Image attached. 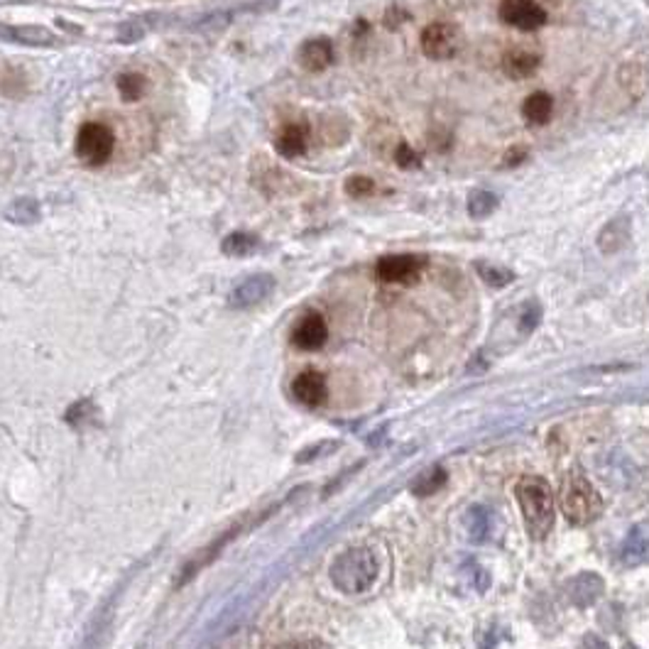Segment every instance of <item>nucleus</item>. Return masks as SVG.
<instances>
[{"mask_svg": "<svg viewBox=\"0 0 649 649\" xmlns=\"http://www.w3.org/2000/svg\"><path fill=\"white\" fill-rule=\"evenodd\" d=\"M488 532V517L483 510H471V534L474 539H481Z\"/></svg>", "mask_w": 649, "mask_h": 649, "instance_id": "31", "label": "nucleus"}, {"mask_svg": "<svg viewBox=\"0 0 649 649\" xmlns=\"http://www.w3.org/2000/svg\"><path fill=\"white\" fill-rule=\"evenodd\" d=\"M497 15L503 23L517 27L522 33H534L546 25V10L534 0H503Z\"/></svg>", "mask_w": 649, "mask_h": 649, "instance_id": "8", "label": "nucleus"}, {"mask_svg": "<svg viewBox=\"0 0 649 649\" xmlns=\"http://www.w3.org/2000/svg\"><path fill=\"white\" fill-rule=\"evenodd\" d=\"M275 5H277L275 0H250V3L235 5V8L214 10V13L199 15L196 20L189 23V27H192V30H201V33H211V30H221L225 25H231L238 15H260V13L273 10Z\"/></svg>", "mask_w": 649, "mask_h": 649, "instance_id": "9", "label": "nucleus"}, {"mask_svg": "<svg viewBox=\"0 0 649 649\" xmlns=\"http://www.w3.org/2000/svg\"><path fill=\"white\" fill-rule=\"evenodd\" d=\"M620 554H623V562L627 566H640V564L649 562V522H642V524L630 529Z\"/></svg>", "mask_w": 649, "mask_h": 649, "instance_id": "19", "label": "nucleus"}, {"mask_svg": "<svg viewBox=\"0 0 649 649\" xmlns=\"http://www.w3.org/2000/svg\"><path fill=\"white\" fill-rule=\"evenodd\" d=\"M603 594V581L594 574H584L571 584V601L578 605H591Z\"/></svg>", "mask_w": 649, "mask_h": 649, "instance_id": "23", "label": "nucleus"}, {"mask_svg": "<svg viewBox=\"0 0 649 649\" xmlns=\"http://www.w3.org/2000/svg\"><path fill=\"white\" fill-rule=\"evenodd\" d=\"M155 25H157V20H147V17H135V20H128V23L121 25V30H118V40L121 42H137L143 40L145 35L153 30Z\"/></svg>", "mask_w": 649, "mask_h": 649, "instance_id": "26", "label": "nucleus"}, {"mask_svg": "<svg viewBox=\"0 0 649 649\" xmlns=\"http://www.w3.org/2000/svg\"><path fill=\"white\" fill-rule=\"evenodd\" d=\"M524 160H527V147L517 145V147H510V150L505 153V157H503V167H517V165Z\"/></svg>", "mask_w": 649, "mask_h": 649, "instance_id": "32", "label": "nucleus"}, {"mask_svg": "<svg viewBox=\"0 0 649 649\" xmlns=\"http://www.w3.org/2000/svg\"><path fill=\"white\" fill-rule=\"evenodd\" d=\"M461 30L451 23H432L426 25L422 33V52L429 59H451L461 49Z\"/></svg>", "mask_w": 649, "mask_h": 649, "instance_id": "7", "label": "nucleus"}, {"mask_svg": "<svg viewBox=\"0 0 649 649\" xmlns=\"http://www.w3.org/2000/svg\"><path fill=\"white\" fill-rule=\"evenodd\" d=\"M5 221L15 225H33L40 221V204L33 196H23L15 199L5 209Z\"/></svg>", "mask_w": 649, "mask_h": 649, "instance_id": "22", "label": "nucleus"}, {"mask_svg": "<svg viewBox=\"0 0 649 649\" xmlns=\"http://www.w3.org/2000/svg\"><path fill=\"white\" fill-rule=\"evenodd\" d=\"M277 649H324V644L316 640H299V642H287V644H280Z\"/></svg>", "mask_w": 649, "mask_h": 649, "instance_id": "34", "label": "nucleus"}, {"mask_svg": "<svg viewBox=\"0 0 649 649\" xmlns=\"http://www.w3.org/2000/svg\"><path fill=\"white\" fill-rule=\"evenodd\" d=\"M76 157L88 167H101L111 160L115 150V135L104 123H84L76 133Z\"/></svg>", "mask_w": 649, "mask_h": 649, "instance_id": "5", "label": "nucleus"}, {"mask_svg": "<svg viewBox=\"0 0 649 649\" xmlns=\"http://www.w3.org/2000/svg\"><path fill=\"white\" fill-rule=\"evenodd\" d=\"M326 338H329V326L316 312L305 314L292 331V344L297 345L299 351H319L321 345L326 344Z\"/></svg>", "mask_w": 649, "mask_h": 649, "instance_id": "12", "label": "nucleus"}, {"mask_svg": "<svg viewBox=\"0 0 649 649\" xmlns=\"http://www.w3.org/2000/svg\"><path fill=\"white\" fill-rule=\"evenodd\" d=\"M380 574L377 554L368 546H353L331 564V581L345 595H361L373 588Z\"/></svg>", "mask_w": 649, "mask_h": 649, "instance_id": "2", "label": "nucleus"}, {"mask_svg": "<svg viewBox=\"0 0 649 649\" xmlns=\"http://www.w3.org/2000/svg\"><path fill=\"white\" fill-rule=\"evenodd\" d=\"M475 270H478L483 280L488 282L490 287H505V285H510V282L514 280V275L510 273V270H505V267H500V265L478 263L475 265Z\"/></svg>", "mask_w": 649, "mask_h": 649, "instance_id": "27", "label": "nucleus"}, {"mask_svg": "<svg viewBox=\"0 0 649 649\" xmlns=\"http://www.w3.org/2000/svg\"><path fill=\"white\" fill-rule=\"evenodd\" d=\"M562 507L571 524L584 527V524L594 522L595 517L603 513V500L601 495H598V490L594 488V483L576 471V474H571L569 478H566V483H564Z\"/></svg>", "mask_w": 649, "mask_h": 649, "instance_id": "4", "label": "nucleus"}, {"mask_svg": "<svg viewBox=\"0 0 649 649\" xmlns=\"http://www.w3.org/2000/svg\"><path fill=\"white\" fill-rule=\"evenodd\" d=\"M426 257L414 255V253H402V255H383L375 265L377 280L387 285H412L419 280V275L424 270Z\"/></svg>", "mask_w": 649, "mask_h": 649, "instance_id": "6", "label": "nucleus"}, {"mask_svg": "<svg viewBox=\"0 0 649 649\" xmlns=\"http://www.w3.org/2000/svg\"><path fill=\"white\" fill-rule=\"evenodd\" d=\"M497 209L495 194L485 192V189H474L468 194V214L474 218H485Z\"/></svg>", "mask_w": 649, "mask_h": 649, "instance_id": "24", "label": "nucleus"}, {"mask_svg": "<svg viewBox=\"0 0 649 649\" xmlns=\"http://www.w3.org/2000/svg\"><path fill=\"white\" fill-rule=\"evenodd\" d=\"M627 649H634V647H627Z\"/></svg>", "mask_w": 649, "mask_h": 649, "instance_id": "35", "label": "nucleus"}, {"mask_svg": "<svg viewBox=\"0 0 649 649\" xmlns=\"http://www.w3.org/2000/svg\"><path fill=\"white\" fill-rule=\"evenodd\" d=\"M603 84H610L608 94H601L613 101V111H623L637 104L649 88V49L630 47V55H617L613 74Z\"/></svg>", "mask_w": 649, "mask_h": 649, "instance_id": "1", "label": "nucleus"}, {"mask_svg": "<svg viewBox=\"0 0 649 649\" xmlns=\"http://www.w3.org/2000/svg\"><path fill=\"white\" fill-rule=\"evenodd\" d=\"M118 91H121L123 101H137V98H143V94L147 91V79H145L143 74H121L118 76Z\"/></svg>", "mask_w": 649, "mask_h": 649, "instance_id": "25", "label": "nucleus"}, {"mask_svg": "<svg viewBox=\"0 0 649 649\" xmlns=\"http://www.w3.org/2000/svg\"><path fill=\"white\" fill-rule=\"evenodd\" d=\"M306 147H309V130L302 123H287V125H282L277 130L275 150L285 160H297V157L306 153Z\"/></svg>", "mask_w": 649, "mask_h": 649, "instance_id": "17", "label": "nucleus"}, {"mask_svg": "<svg viewBox=\"0 0 649 649\" xmlns=\"http://www.w3.org/2000/svg\"><path fill=\"white\" fill-rule=\"evenodd\" d=\"M257 245H260V238H257L255 233L248 231H233L221 241V250H224V255L228 257L253 255Z\"/></svg>", "mask_w": 649, "mask_h": 649, "instance_id": "21", "label": "nucleus"}, {"mask_svg": "<svg viewBox=\"0 0 649 649\" xmlns=\"http://www.w3.org/2000/svg\"><path fill=\"white\" fill-rule=\"evenodd\" d=\"M394 165L402 169H414L419 165V155L407 143H400L394 150Z\"/></svg>", "mask_w": 649, "mask_h": 649, "instance_id": "30", "label": "nucleus"}, {"mask_svg": "<svg viewBox=\"0 0 649 649\" xmlns=\"http://www.w3.org/2000/svg\"><path fill=\"white\" fill-rule=\"evenodd\" d=\"M292 394L302 402L305 407H319L326 402L329 387H326V377L321 375L319 370H305L295 377L292 383Z\"/></svg>", "mask_w": 649, "mask_h": 649, "instance_id": "14", "label": "nucleus"}, {"mask_svg": "<svg viewBox=\"0 0 649 649\" xmlns=\"http://www.w3.org/2000/svg\"><path fill=\"white\" fill-rule=\"evenodd\" d=\"M630 238H633V218H630V214H617L598 233V248L605 255H613V253H620L625 248Z\"/></svg>", "mask_w": 649, "mask_h": 649, "instance_id": "16", "label": "nucleus"}, {"mask_svg": "<svg viewBox=\"0 0 649 649\" xmlns=\"http://www.w3.org/2000/svg\"><path fill=\"white\" fill-rule=\"evenodd\" d=\"M0 40L23 47H56V35L40 25H8L0 23Z\"/></svg>", "mask_w": 649, "mask_h": 649, "instance_id": "11", "label": "nucleus"}, {"mask_svg": "<svg viewBox=\"0 0 649 649\" xmlns=\"http://www.w3.org/2000/svg\"><path fill=\"white\" fill-rule=\"evenodd\" d=\"M444 481H446V474H444L441 468H434V471H429V474L419 478V483L414 485V493H419V495H432L434 490L444 485Z\"/></svg>", "mask_w": 649, "mask_h": 649, "instance_id": "29", "label": "nucleus"}, {"mask_svg": "<svg viewBox=\"0 0 649 649\" xmlns=\"http://www.w3.org/2000/svg\"><path fill=\"white\" fill-rule=\"evenodd\" d=\"M241 529H243V524H241V522H238L235 527L228 529V532H224V534H221V537H218V539H214V542H211L209 546H204V549H201L199 554H194L192 562L186 564L185 571H182V578H179V585L189 584V581H192V578L196 576V574H199L201 569H206V566H209L211 562H216L218 554L224 552L225 544H228L231 539H235V537H238V534H241Z\"/></svg>", "mask_w": 649, "mask_h": 649, "instance_id": "15", "label": "nucleus"}, {"mask_svg": "<svg viewBox=\"0 0 649 649\" xmlns=\"http://www.w3.org/2000/svg\"><path fill=\"white\" fill-rule=\"evenodd\" d=\"M539 65H542L539 52L527 47L507 49L505 56H503V72H505L510 79H529L532 74L537 72Z\"/></svg>", "mask_w": 649, "mask_h": 649, "instance_id": "18", "label": "nucleus"}, {"mask_svg": "<svg viewBox=\"0 0 649 649\" xmlns=\"http://www.w3.org/2000/svg\"><path fill=\"white\" fill-rule=\"evenodd\" d=\"M522 115L529 125H546L554 115V98L546 91L529 94L527 101L522 104Z\"/></svg>", "mask_w": 649, "mask_h": 649, "instance_id": "20", "label": "nucleus"}, {"mask_svg": "<svg viewBox=\"0 0 649 649\" xmlns=\"http://www.w3.org/2000/svg\"><path fill=\"white\" fill-rule=\"evenodd\" d=\"M514 497L520 503L529 537L544 539L554 529V493L549 483L539 475H524L514 485Z\"/></svg>", "mask_w": 649, "mask_h": 649, "instance_id": "3", "label": "nucleus"}, {"mask_svg": "<svg viewBox=\"0 0 649 649\" xmlns=\"http://www.w3.org/2000/svg\"><path fill=\"white\" fill-rule=\"evenodd\" d=\"M275 292V277L267 273L250 275L241 285H235L228 297V305L233 309H250V306L263 305L265 299Z\"/></svg>", "mask_w": 649, "mask_h": 649, "instance_id": "10", "label": "nucleus"}, {"mask_svg": "<svg viewBox=\"0 0 649 649\" xmlns=\"http://www.w3.org/2000/svg\"><path fill=\"white\" fill-rule=\"evenodd\" d=\"M375 192V182L365 175H353L345 179V194L351 196H370Z\"/></svg>", "mask_w": 649, "mask_h": 649, "instance_id": "28", "label": "nucleus"}, {"mask_svg": "<svg viewBox=\"0 0 649 649\" xmlns=\"http://www.w3.org/2000/svg\"><path fill=\"white\" fill-rule=\"evenodd\" d=\"M334 42L329 37H312L299 47V66L309 74L326 72L334 65Z\"/></svg>", "mask_w": 649, "mask_h": 649, "instance_id": "13", "label": "nucleus"}, {"mask_svg": "<svg viewBox=\"0 0 649 649\" xmlns=\"http://www.w3.org/2000/svg\"><path fill=\"white\" fill-rule=\"evenodd\" d=\"M537 324H539V306L529 305L527 309H524V314H522V329L532 331Z\"/></svg>", "mask_w": 649, "mask_h": 649, "instance_id": "33", "label": "nucleus"}]
</instances>
